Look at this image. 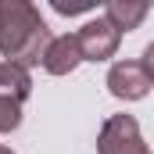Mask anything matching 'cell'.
<instances>
[{
	"label": "cell",
	"mask_w": 154,
	"mask_h": 154,
	"mask_svg": "<svg viewBox=\"0 0 154 154\" xmlns=\"http://www.w3.org/2000/svg\"><path fill=\"white\" fill-rule=\"evenodd\" d=\"M75 36H79L82 61H108V57H115V54H118V43H122V32H118L104 14L90 18Z\"/></svg>",
	"instance_id": "obj_3"
},
{
	"label": "cell",
	"mask_w": 154,
	"mask_h": 154,
	"mask_svg": "<svg viewBox=\"0 0 154 154\" xmlns=\"http://www.w3.org/2000/svg\"><path fill=\"white\" fill-rule=\"evenodd\" d=\"M151 75L143 68V61H115L108 68V90L118 100H143L151 93Z\"/></svg>",
	"instance_id": "obj_4"
},
{
	"label": "cell",
	"mask_w": 154,
	"mask_h": 154,
	"mask_svg": "<svg viewBox=\"0 0 154 154\" xmlns=\"http://www.w3.org/2000/svg\"><path fill=\"white\" fill-rule=\"evenodd\" d=\"M0 154H14V151H11V147H0Z\"/></svg>",
	"instance_id": "obj_11"
},
{
	"label": "cell",
	"mask_w": 154,
	"mask_h": 154,
	"mask_svg": "<svg viewBox=\"0 0 154 154\" xmlns=\"http://www.w3.org/2000/svg\"><path fill=\"white\" fill-rule=\"evenodd\" d=\"M22 125V100L0 93V133H14Z\"/></svg>",
	"instance_id": "obj_8"
},
{
	"label": "cell",
	"mask_w": 154,
	"mask_h": 154,
	"mask_svg": "<svg viewBox=\"0 0 154 154\" xmlns=\"http://www.w3.org/2000/svg\"><path fill=\"white\" fill-rule=\"evenodd\" d=\"M147 4L143 0H111L108 7H104V18L115 25L118 32H133V29H140V22L147 18Z\"/></svg>",
	"instance_id": "obj_6"
},
{
	"label": "cell",
	"mask_w": 154,
	"mask_h": 154,
	"mask_svg": "<svg viewBox=\"0 0 154 154\" xmlns=\"http://www.w3.org/2000/svg\"><path fill=\"white\" fill-rule=\"evenodd\" d=\"M82 65V50H79V36L75 32H65V36H54L47 54H43V68L50 75H68Z\"/></svg>",
	"instance_id": "obj_5"
},
{
	"label": "cell",
	"mask_w": 154,
	"mask_h": 154,
	"mask_svg": "<svg viewBox=\"0 0 154 154\" xmlns=\"http://www.w3.org/2000/svg\"><path fill=\"white\" fill-rule=\"evenodd\" d=\"M50 7H54L57 14H82V11H90L93 4H65V0H50Z\"/></svg>",
	"instance_id": "obj_9"
},
{
	"label": "cell",
	"mask_w": 154,
	"mask_h": 154,
	"mask_svg": "<svg viewBox=\"0 0 154 154\" xmlns=\"http://www.w3.org/2000/svg\"><path fill=\"white\" fill-rule=\"evenodd\" d=\"M97 154H151L143 143L140 122L133 115H108L97 136Z\"/></svg>",
	"instance_id": "obj_2"
},
{
	"label": "cell",
	"mask_w": 154,
	"mask_h": 154,
	"mask_svg": "<svg viewBox=\"0 0 154 154\" xmlns=\"http://www.w3.org/2000/svg\"><path fill=\"white\" fill-rule=\"evenodd\" d=\"M50 29L29 0H0V57L14 61L22 68L43 65V54L50 47Z\"/></svg>",
	"instance_id": "obj_1"
},
{
	"label": "cell",
	"mask_w": 154,
	"mask_h": 154,
	"mask_svg": "<svg viewBox=\"0 0 154 154\" xmlns=\"http://www.w3.org/2000/svg\"><path fill=\"white\" fill-rule=\"evenodd\" d=\"M0 93L4 97H14V100H25L32 93V75L29 68L14 65V61H0Z\"/></svg>",
	"instance_id": "obj_7"
},
{
	"label": "cell",
	"mask_w": 154,
	"mask_h": 154,
	"mask_svg": "<svg viewBox=\"0 0 154 154\" xmlns=\"http://www.w3.org/2000/svg\"><path fill=\"white\" fill-rule=\"evenodd\" d=\"M143 68H147V75H151V82H154V39L143 47Z\"/></svg>",
	"instance_id": "obj_10"
}]
</instances>
